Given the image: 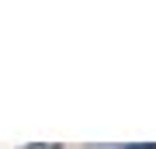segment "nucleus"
Returning <instances> with one entry per match:
<instances>
[{"label": "nucleus", "instance_id": "nucleus-1", "mask_svg": "<svg viewBox=\"0 0 156 149\" xmlns=\"http://www.w3.org/2000/svg\"><path fill=\"white\" fill-rule=\"evenodd\" d=\"M122 149H156V142H135V146H122Z\"/></svg>", "mask_w": 156, "mask_h": 149}, {"label": "nucleus", "instance_id": "nucleus-2", "mask_svg": "<svg viewBox=\"0 0 156 149\" xmlns=\"http://www.w3.org/2000/svg\"><path fill=\"white\" fill-rule=\"evenodd\" d=\"M24 149H59V146H24Z\"/></svg>", "mask_w": 156, "mask_h": 149}]
</instances>
